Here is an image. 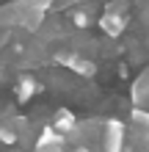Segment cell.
<instances>
[{
	"instance_id": "obj_1",
	"label": "cell",
	"mask_w": 149,
	"mask_h": 152,
	"mask_svg": "<svg viewBox=\"0 0 149 152\" xmlns=\"http://www.w3.org/2000/svg\"><path fill=\"white\" fill-rule=\"evenodd\" d=\"M124 122L119 119H108L102 124V133H100V141H102V149L105 152H124Z\"/></svg>"
},
{
	"instance_id": "obj_2",
	"label": "cell",
	"mask_w": 149,
	"mask_h": 152,
	"mask_svg": "<svg viewBox=\"0 0 149 152\" xmlns=\"http://www.w3.org/2000/svg\"><path fill=\"white\" fill-rule=\"evenodd\" d=\"M64 147H66V136H64V133H58L52 124H47V127L39 133L33 152H64Z\"/></svg>"
},
{
	"instance_id": "obj_3",
	"label": "cell",
	"mask_w": 149,
	"mask_h": 152,
	"mask_svg": "<svg viewBox=\"0 0 149 152\" xmlns=\"http://www.w3.org/2000/svg\"><path fill=\"white\" fill-rule=\"evenodd\" d=\"M100 28H102L105 36H110V39L121 36L124 28H127V14H110V11H105L100 17Z\"/></svg>"
},
{
	"instance_id": "obj_4",
	"label": "cell",
	"mask_w": 149,
	"mask_h": 152,
	"mask_svg": "<svg viewBox=\"0 0 149 152\" xmlns=\"http://www.w3.org/2000/svg\"><path fill=\"white\" fill-rule=\"evenodd\" d=\"M130 94H133V105H144V108H149V66L135 77L133 91H130Z\"/></svg>"
},
{
	"instance_id": "obj_5",
	"label": "cell",
	"mask_w": 149,
	"mask_h": 152,
	"mask_svg": "<svg viewBox=\"0 0 149 152\" xmlns=\"http://www.w3.org/2000/svg\"><path fill=\"white\" fill-rule=\"evenodd\" d=\"M69 72H75V75H80V77H94V72H97V64L89 58H83L80 53H72V58H69V64H66Z\"/></svg>"
},
{
	"instance_id": "obj_6",
	"label": "cell",
	"mask_w": 149,
	"mask_h": 152,
	"mask_svg": "<svg viewBox=\"0 0 149 152\" xmlns=\"http://www.w3.org/2000/svg\"><path fill=\"white\" fill-rule=\"evenodd\" d=\"M75 124H77V116L69 108H58L55 119H52V127H55L58 133H64V136H69V133L75 130Z\"/></svg>"
},
{
	"instance_id": "obj_7",
	"label": "cell",
	"mask_w": 149,
	"mask_h": 152,
	"mask_svg": "<svg viewBox=\"0 0 149 152\" xmlns=\"http://www.w3.org/2000/svg\"><path fill=\"white\" fill-rule=\"evenodd\" d=\"M36 91H39L36 77H31V75H20V80H17V97H20V102H28Z\"/></svg>"
},
{
	"instance_id": "obj_8",
	"label": "cell",
	"mask_w": 149,
	"mask_h": 152,
	"mask_svg": "<svg viewBox=\"0 0 149 152\" xmlns=\"http://www.w3.org/2000/svg\"><path fill=\"white\" fill-rule=\"evenodd\" d=\"M130 122H133L135 127H141V130H149V108H144V105H133V111H130Z\"/></svg>"
},
{
	"instance_id": "obj_9",
	"label": "cell",
	"mask_w": 149,
	"mask_h": 152,
	"mask_svg": "<svg viewBox=\"0 0 149 152\" xmlns=\"http://www.w3.org/2000/svg\"><path fill=\"white\" fill-rule=\"evenodd\" d=\"M0 141L3 144H17L20 141V133L14 130V124H0Z\"/></svg>"
},
{
	"instance_id": "obj_10",
	"label": "cell",
	"mask_w": 149,
	"mask_h": 152,
	"mask_svg": "<svg viewBox=\"0 0 149 152\" xmlns=\"http://www.w3.org/2000/svg\"><path fill=\"white\" fill-rule=\"evenodd\" d=\"M105 11H110V14H127L130 3H127V0H110V3L105 6Z\"/></svg>"
},
{
	"instance_id": "obj_11",
	"label": "cell",
	"mask_w": 149,
	"mask_h": 152,
	"mask_svg": "<svg viewBox=\"0 0 149 152\" xmlns=\"http://www.w3.org/2000/svg\"><path fill=\"white\" fill-rule=\"evenodd\" d=\"M72 22L77 25V28H89V14H86V11H75L72 14Z\"/></svg>"
},
{
	"instance_id": "obj_12",
	"label": "cell",
	"mask_w": 149,
	"mask_h": 152,
	"mask_svg": "<svg viewBox=\"0 0 149 152\" xmlns=\"http://www.w3.org/2000/svg\"><path fill=\"white\" fill-rule=\"evenodd\" d=\"M144 147L149 149V130H144Z\"/></svg>"
},
{
	"instance_id": "obj_13",
	"label": "cell",
	"mask_w": 149,
	"mask_h": 152,
	"mask_svg": "<svg viewBox=\"0 0 149 152\" xmlns=\"http://www.w3.org/2000/svg\"><path fill=\"white\" fill-rule=\"evenodd\" d=\"M75 152H91V149H89V147H86V144H80V147H77Z\"/></svg>"
}]
</instances>
